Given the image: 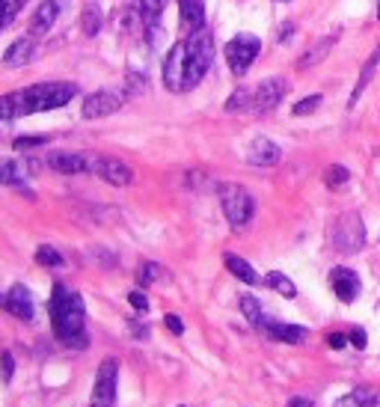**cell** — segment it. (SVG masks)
Listing matches in <instances>:
<instances>
[{
    "instance_id": "cell-6",
    "label": "cell",
    "mask_w": 380,
    "mask_h": 407,
    "mask_svg": "<svg viewBox=\"0 0 380 407\" xmlns=\"http://www.w3.org/2000/svg\"><path fill=\"white\" fill-rule=\"evenodd\" d=\"M262 51V39L259 36H250V33H241V36H235L229 45H226V63L229 69L238 74H247V69L253 65V60L259 57Z\"/></svg>"
},
{
    "instance_id": "cell-43",
    "label": "cell",
    "mask_w": 380,
    "mask_h": 407,
    "mask_svg": "<svg viewBox=\"0 0 380 407\" xmlns=\"http://www.w3.org/2000/svg\"><path fill=\"white\" fill-rule=\"evenodd\" d=\"M9 27V18L3 15V9H0V30H6Z\"/></svg>"
},
{
    "instance_id": "cell-10",
    "label": "cell",
    "mask_w": 380,
    "mask_h": 407,
    "mask_svg": "<svg viewBox=\"0 0 380 407\" xmlns=\"http://www.w3.org/2000/svg\"><path fill=\"white\" fill-rule=\"evenodd\" d=\"M285 93H288L285 78H267L259 86H253V113H267V110H274L283 102Z\"/></svg>"
},
{
    "instance_id": "cell-2",
    "label": "cell",
    "mask_w": 380,
    "mask_h": 407,
    "mask_svg": "<svg viewBox=\"0 0 380 407\" xmlns=\"http://www.w3.org/2000/svg\"><path fill=\"white\" fill-rule=\"evenodd\" d=\"M51 327H54V336L60 339L63 345L69 348H86V327H84V318H86V306L84 298L77 292H69L65 285H54V294H51Z\"/></svg>"
},
{
    "instance_id": "cell-44",
    "label": "cell",
    "mask_w": 380,
    "mask_h": 407,
    "mask_svg": "<svg viewBox=\"0 0 380 407\" xmlns=\"http://www.w3.org/2000/svg\"><path fill=\"white\" fill-rule=\"evenodd\" d=\"M377 18H380V6H377Z\"/></svg>"
},
{
    "instance_id": "cell-28",
    "label": "cell",
    "mask_w": 380,
    "mask_h": 407,
    "mask_svg": "<svg viewBox=\"0 0 380 407\" xmlns=\"http://www.w3.org/2000/svg\"><path fill=\"white\" fill-rule=\"evenodd\" d=\"M264 282L271 285L274 292H279V294H283V298H294V294H297V285H294L292 280H288L285 273H279V271H271V273H267V277H264Z\"/></svg>"
},
{
    "instance_id": "cell-33",
    "label": "cell",
    "mask_w": 380,
    "mask_h": 407,
    "mask_svg": "<svg viewBox=\"0 0 380 407\" xmlns=\"http://www.w3.org/2000/svg\"><path fill=\"white\" fill-rule=\"evenodd\" d=\"M318 107H321V95H309V98H303V102L294 104L292 113H294V116H309L312 110H318Z\"/></svg>"
},
{
    "instance_id": "cell-40",
    "label": "cell",
    "mask_w": 380,
    "mask_h": 407,
    "mask_svg": "<svg viewBox=\"0 0 380 407\" xmlns=\"http://www.w3.org/2000/svg\"><path fill=\"white\" fill-rule=\"evenodd\" d=\"M348 342H351V339H348V336H342V333H333V336H330V348H336V351L345 348Z\"/></svg>"
},
{
    "instance_id": "cell-1",
    "label": "cell",
    "mask_w": 380,
    "mask_h": 407,
    "mask_svg": "<svg viewBox=\"0 0 380 407\" xmlns=\"http://www.w3.org/2000/svg\"><path fill=\"white\" fill-rule=\"evenodd\" d=\"M214 63V36L208 30L190 33V39L175 42L164 60V86L170 93H190L203 83Z\"/></svg>"
},
{
    "instance_id": "cell-31",
    "label": "cell",
    "mask_w": 380,
    "mask_h": 407,
    "mask_svg": "<svg viewBox=\"0 0 380 407\" xmlns=\"http://www.w3.org/2000/svg\"><path fill=\"white\" fill-rule=\"evenodd\" d=\"M146 74H140V72H128V81H125V93L128 95H140L143 90H146Z\"/></svg>"
},
{
    "instance_id": "cell-26",
    "label": "cell",
    "mask_w": 380,
    "mask_h": 407,
    "mask_svg": "<svg viewBox=\"0 0 380 407\" xmlns=\"http://www.w3.org/2000/svg\"><path fill=\"white\" fill-rule=\"evenodd\" d=\"M380 399L374 392H368V390H356V392H348L345 399L336 401V407H377Z\"/></svg>"
},
{
    "instance_id": "cell-3",
    "label": "cell",
    "mask_w": 380,
    "mask_h": 407,
    "mask_svg": "<svg viewBox=\"0 0 380 407\" xmlns=\"http://www.w3.org/2000/svg\"><path fill=\"white\" fill-rule=\"evenodd\" d=\"M21 93H24V102H27L30 113H45V110H57L63 104H69L77 95V86L63 83V81H51V83L27 86V90H21Z\"/></svg>"
},
{
    "instance_id": "cell-12",
    "label": "cell",
    "mask_w": 380,
    "mask_h": 407,
    "mask_svg": "<svg viewBox=\"0 0 380 407\" xmlns=\"http://www.w3.org/2000/svg\"><path fill=\"white\" fill-rule=\"evenodd\" d=\"M330 285H333V292H336V298L345 303L356 301V294H360V277H356L351 268H333Z\"/></svg>"
},
{
    "instance_id": "cell-9",
    "label": "cell",
    "mask_w": 380,
    "mask_h": 407,
    "mask_svg": "<svg viewBox=\"0 0 380 407\" xmlns=\"http://www.w3.org/2000/svg\"><path fill=\"white\" fill-rule=\"evenodd\" d=\"M122 104H125V95H122V93L98 90V93H93V95L84 98V119H104V116H113Z\"/></svg>"
},
{
    "instance_id": "cell-34",
    "label": "cell",
    "mask_w": 380,
    "mask_h": 407,
    "mask_svg": "<svg viewBox=\"0 0 380 407\" xmlns=\"http://www.w3.org/2000/svg\"><path fill=\"white\" fill-rule=\"evenodd\" d=\"M13 375H15V360H13L9 351H3V354H0V381L9 383V381H13Z\"/></svg>"
},
{
    "instance_id": "cell-39",
    "label": "cell",
    "mask_w": 380,
    "mask_h": 407,
    "mask_svg": "<svg viewBox=\"0 0 380 407\" xmlns=\"http://www.w3.org/2000/svg\"><path fill=\"white\" fill-rule=\"evenodd\" d=\"M348 339H351V345H354V348H360V351L365 348V330H363V327H354Z\"/></svg>"
},
{
    "instance_id": "cell-20",
    "label": "cell",
    "mask_w": 380,
    "mask_h": 407,
    "mask_svg": "<svg viewBox=\"0 0 380 407\" xmlns=\"http://www.w3.org/2000/svg\"><path fill=\"white\" fill-rule=\"evenodd\" d=\"M21 116H30L27 102H24V93H9V95H0V122L3 119H21Z\"/></svg>"
},
{
    "instance_id": "cell-24",
    "label": "cell",
    "mask_w": 380,
    "mask_h": 407,
    "mask_svg": "<svg viewBox=\"0 0 380 407\" xmlns=\"http://www.w3.org/2000/svg\"><path fill=\"white\" fill-rule=\"evenodd\" d=\"M102 6L98 3H86L84 6V15H81V27H84V33L86 36H95L98 30H102Z\"/></svg>"
},
{
    "instance_id": "cell-27",
    "label": "cell",
    "mask_w": 380,
    "mask_h": 407,
    "mask_svg": "<svg viewBox=\"0 0 380 407\" xmlns=\"http://www.w3.org/2000/svg\"><path fill=\"white\" fill-rule=\"evenodd\" d=\"M161 280H170V273H166L161 265H155V262H143L137 268V282L140 285H152V282H161Z\"/></svg>"
},
{
    "instance_id": "cell-15",
    "label": "cell",
    "mask_w": 380,
    "mask_h": 407,
    "mask_svg": "<svg viewBox=\"0 0 380 407\" xmlns=\"http://www.w3.org/2000/svg\"><path fill=\"white\" fill-rule=\"evenodd\" d=\"M262 330L267 336H274L279 339V342H288V345H300V342H306V327H297V324H283V321H267L264 318V324Z\"/></svg>"
},
{
    "instance_id": "cell-38",
    "label": "cell",
    "mask_w": 380,
    "mask_h": 407,
    "mask_svg": "<svg viewBox=\"0 0 380 407\" xmlns=\"http://www.w3.org/2000/svg\"><path fill=\"white\" fill-rule=\"evenodd\" d=\"M164 324H166V330H170L173 336H182L184 333V324H182V318H178V315H166Z\"/></svg>"
},
{
    "instance_id": "cell-23",
    "label": "cell",
    "mask_w": 380,
    "mask_h": 407,
    "mask_svg": "<svg viewBox=\"0 0 380 407\" xmlns=\"http://www.w3.org/2000/svg\"><path fill=\"white\" fill-rule=\"evenodd\" d=\"M226 113H253V90H235L226 98Z\"/></svg>"
},
{
    "instance_id": "cell-17",
    "label": "cell",
    "mask_w": 380,
    "mask_h": 407,
    "mask_svg": "<svg viewBox=\"0 0 380 407\" xmlns=\"http://www.w3.org/2000/svg\"><path fill=\"white\" fill-rule=\"evenodd\" d=\"M164 9H166V0H134L131 15L140 18L143 30H149V27H155V24H161Z\"/></svg>"
},
{
    "instance_id": "cell-25",
    "label": "cell",
    "mask_w": 380,
    "mask_h": 407,
    "mask_svg": "<svg viewBox=\"0 0 380 407\" xmlns=\"http://www.w3.org/2000/svg\"><path fill=\"white\" fill-rule=\"evenodd\" d=\"M333 42H336V39H321V42H315V45H312L303 54V57L297 60V69H309V65H315L318 60H324V57H327V51L333 48Z\"/></svg>"
},
{
    "instance_id": "cell-37",
    "label": "cell",
    "mask_w": 380,
    "mask_h": 407,
    "mask_svg": "<svg viewBox=\"0 0 380 407\" xmlns=\"http://www.w3.org/2000/svg\"><path fill=\"white\" fill-rule=\"evenodd\" d=\"M128 303H131L137 312H146V310H149V298H146L143 292H131V294H128Z\"/></svg>"
},
{
    "instance_id": "cell-14",
    "label": "cell",
    "mask_w": 380,
    "mask_h": 407,
    "mask_svg": "<svg viewBox=\"0 0 380 407\" xmlns=\"http://www.w3.org/2000/svg\"><path fill=\"white\" fill-rule=\"evenodd\" d=\"M3 310L13 312L15 318H21V321H30V318H33V298H30V292L21 282H15L13 289H9Z\"/></svg>"
},
{
    "instance_id": "cell-41",
    "label": "cell",
    "mask_w": 380,
    "mask_h": 407,
    "mask_svg": "<svg viewBox=\"0 0 380 407\" xmlns=\"http://www.w3.org/2000/svg\"><path fill=\"white\" fill-rule=\"evenodd\" d=\"M131 333H134V336H137V339H146V336H149V330H146V324H143V327H140L137 321H131Z\"/></svg>"
},
{
    "instance_id": "cell-13",
    "label": "cell",
    "mask_w": 380,
    "mask_h": 407,
    "mask_svg": "<svg viewBox=\"0 0 380 407\" xmlns=\"http://www.w3.org/2000/svg\"><path fill=\"white\" fill-rule=\"evenodd\" d=\"M279 158H283V152L267 137H255L247 149V161L255 163V167H274V163H279Z\"/></svg>"
},
{
    "instance_id": "cell-11",
    "label": "cell",
    "mask_w": 380,
    "mask_h": 407,
    "mask_svg": "<svg viewBox=\"0 0 380 407\" xmlns=\"http://www.w3.org/2000/svg\"><path fill=\"white\" fill-rule=\"evenodd\" d=\"M93 173L98 175V179H104L107 184H116V188H128V184H134V170L128 167L125 161H119V158L98 155Z\"/></svg>"
},
{
    "instance_id": "cell-30",
    "label": "cell",
    "mask_w": 380,
    "mask_h": 407,
    "mask_svg": "<svg viewBox=\"0 0 380 407\" xmlns=\"http://www.w3.org/2000/svg\"><path fill=\"white\" fill-rule=\"evenodd\" d=\"M36 262H39V265H45V268H60L65 259H63V256H60V253L54 250V247L45 244V247H39V250H36Z\"/></svg>"
},
{
    "instance_id": "cell-46",
    "label": "cell",
    "mask_w": 380,
    "mask_h": 407,
    "mask_svg": "<svg viewBox=\"0 0 380 407\" xmlns=\"http://www.w3.org/2000/svg\"><path fill=\"white\" fill-rule=\"evenodd\" d=\"M93 407H95V404H93Z\"/></svg>"
},
{
    "instance_id": "cell-4",
    "label": "cell",
    "mask_w": 380,
    "mask_h": 407,
    "mask_svg": "<svg viewBox=\"0 0 380 407\" xmlns=\"http://www.w3.org/2000/svg\"><path fill=\"white\" fill-rule=\"evenodd\" d=\"M220 193V205H223V214L232 226H247L253 214H255V200L241 188V184H220L217 188Z\"/></svg>"
},
{
    "instance_id": "cell-22",
    "label": "cell",
    "mask_w": 380,
    "mask_h": 407,
    "mask_svg": "<svg viewBox=\"0 0 380 407\" xmlns=\"http://www.w3.org/2000/svg\"><path fill=\"white\" fill-rule=\"evenodd\" d=\"M226 268L235 273V277H238L241 282H247V285H259L262 280H259V273H255V268L250 265V262H244L241 256H235V253H226Z\"/></svg>"
},
{
    "instance_id": "cell-35",
    "label": "cell",
    "mask_w": 380,
    "mask_h": 407,
    "mask_svg": "<svg viewBox=\"0 0 380 407\" xmlns=\"http://www.w3.org/2000/svg\"><path fill=\"white\" fill-rule=\"evenodd\" d=\"M48 140H51V137H45V134H30V137H18L13 146L21 152V149H33V146H45Z\"/></svg>"
},
{
    "instance_id": "cell-21",
    "label": "cell",
    "mask_w": 380,
    "mask_h": 407,
    "mask_svg": "<svg viewBox=\"0 0 380 407\" xmlns=\"http://www.w3.org/2000/svg\"><path fill=\"white\" fill-rule=\"evenodd\" d=\"M178 9H182V21H184V27H190V33L203 30V24H205L203 0H178Z\"/></svg>"
},
{
    "instance_id": "cell-7",
    "label": "cell",
    "mask_w": 380,
    "mask_h": 407,
    "mask_svg": "<svg viewBox=\"0 0 380 407\" xmlns=\"http://www.w3.org/2000/svg\"><path fill=\"white\" fill-rule=\"evenodd\" d=\"M116 375H119V362L113 357H107L98 366L95 375V390H93V404L95 407H113L116 401Z\"/></svg>"
},
{
    "instance_id": "cell-45",
    "label": "cell",
    "mask_w": 380,
    "mask_h": 407,
    "mask_svg": "<svg viewBox=\"0 0 380 407\" xmlns=\"http://www.w3.org/2000/svg\"><path fill=\"white\" fill-rule=\"evenodd\" d=\"M178 407H184V404H178Z\"/></svg>"
},
{
    "instance_id": "cell-8",
    "label": "cell",
    "mask_w": 380,
    "mask_h": 407,
    "mask_svg": "<svg viewBox=\"0 0 380 407\" xmlns=\"http://www.w3.org/2000/svg\"><path fill=\"white\" fill-rule=\"evenodd\" d=\"M95 158L98 155H89V152H51L45 161H48L51 170H57L63 175H77V173H93Z\"/></svg>"
},
{
    "instance_id": "cell-29",
    "label": "cell",
    "mask_w": 380,
    "mask_h": 407,
    "mask_svg": "<svg viewBox=\"0 0 380 407\" xmlns=\"http://www.w3.org/2000/svg\"><path fill=\"white\" fill-rule=\"evenodd\" d=\"M241 312L247 315V321H250L253 327H262V324H264L262 306H259V301H255L253 294H244V298H241Z\"/></svg>"
},
{
    "instance_id": "cell-19",
    "label": "cell",
    "mask_w": 380,
    "mask_h": 407,
    "mask_svg": "<svg viewBox=\"0 0 380 407\" xmlns=\"http://www.w3.org/2000/svg\"><path fill=\"white\" fill-rule=\"evenodd\" d=\"M33 51H36V42H33V36H21V39H15L13 45L6 48L3 65H9V69H18V65H24V63L33 60Z\"/></svg>"
},
{
    "instance_id": "cell-18",
    "label": "cell",
    "mask_w": 380,
    "mask_h": 407,
    "mask_svg": "<svg viewBox=\"0 0 380 407\" xmlns=\"http://www.w3.org/2000/svg\"><path fill=\"white\" fill-rule=\"evenodd\" d=\"M33 167L24 161H13V158H0V184H13V188H21L27 184Z\"/></svg>"
},
{
    "instance_id": "cell-36",
    "label": "cell",
    "mask_w": 380,
    "mask_h": 407,
    "mask_svg": "<svg viewBox=\"0 0 380 407\" xmlns=\"http://www.w3.org/2000/svg\"><path fill=\"white\" fill-rule=\"evenodd\" d=\"M24 3H27V0H0V9H3V15L13 21V18L18 15V9L24 6Z\"/></svg>"
},
{
    "instance_id": "cell-32",
    "label": "cell",
    "mask_w": 380,
    "mask_h": 407,
    "mask_svg": "<svg viewBox=\"0 0 380 407\" xmlns=\"http://www.w3.org/2000/svg\"><path fill=\"white\" fill-rule=\"evenodd\" d=\"M348 179H351V173L345 167H339V163H333V167L327 170V184H330V188H342Z\"/></svg>"
},
{
    "instance_id": "cell-5",
    "label": "cell",
    "mask_w": 380,
    "mask_h": 407,
    "mask_svg": "<svg viewBox=\"0 0 380 407\" xmlns=\"http://www.w3.org/2000/svg\"><path fill=\"white\" fill-rule=\"evenodd\" d=\"M365 244V226L360 214H342L333 226V247L339 253H360Z\"/></svg>"
},
{
    "instance_id": "cell-42",
    "label": "cell",
    "mask_w": 380,
    "mask_h": 407,
    "mask_svg": "<svg viewBox=\"0 0 380 407\" xmlns=\"http://www.w3.org/2000/svg\"><path fill=\"white\" fill-rule=\"evenodd\" d=\"M285 407H312V401H309V399H300V395H297V399H292Z\"/></svg>"
},
{
    "instance_id": "cell-16",
    "label": "cell",
    "mask_w": 380,
    "mask_h": 407,
    "mask_svg": "<svg viewBox=\"0 0 380 407\" xmlns=\"http://www.w3.org/2000/svg\"><path fill=\"white\" fill-rule=\"evenodd\" d=\"M57 13H60V3L57 0H42L39 9L33 13V21H30V36H45L54 21H57Z\"/></svg>"
}]
</instances>
